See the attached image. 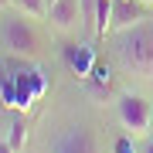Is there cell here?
I'll list each match as a JSON object with an SVG mask.
<instances>
[{
    "mask_svg": "<svg viewBox=\"0 0 153 153\" xmlns=\"http://www.w3.org/2000/svg\"><path fill=\"white\" fill-rule=\"evenodd\" d=\"M109 65L129 82H153V17L133 27L112 31L109 38Z\"/></svg>",
    "mask_w": 153,
    "mask_h": 153,
    "instance_id": "1",
    "label": "cell"
},
{
    "mask_svg": "<svg viewBox=\"0 0 153 153\" xmlns=\"http://www.w3.org/2000/svg\"><path fill=\"white\" fill-rule=\"evenodd\" d=\"M51 38L55 34L48 31L44 21H34V17L14 10H0V51L7 58L17 61H44L51 55Z\"/></svg>",
    "mask_w": 153,
    "mask_h": 153,
    "instance_id": "2",
    "label": "cell"
},
{
    "mask_svg": "<svg viewBox=\"0 0 153 153\" xmlns=\"http://www.w3.org/2000/svg\"><path fill=\"white\" fill-rule=\"evenodd\" d=\"M44 153H112V143L102 140L95 119H88V116H68V119L58 123L55 133H48Z\"/></svg>",
    "mask_w": 153,
    "mask_h": 153,
    "instance_id": "3",
    "label": "cell"
},
{
    "mask_svg": "<svg viewBox=\"0 0 153 153\" xmlns=\"http://www.w3.org/2000/svg\"><path fill=\"white\" fill-rule=\"evenodd\" d=\"M112 105V119L123 133H129L133 140H146L150 136V123H153V99H146L140 88H116V95L109 99Z\"/></svg>",
    "mask_w": 153,
    "mask_h": 153,
    "instance_id": "4",
    "label": "cell"
},
{
    "mask_svg": "<svg viewBox=\"0 0 153 153\" xmlns=\"http://www.w3.org/2000/svg\"><path fill=\"white\" fill-rule=\"evenodd\" d=\"M44 24H48V31L55 34V38H61V41L85 38V31H82V7H78V0H51Z\"/></svg>",
    "mask_w": 153,
    "mask_h": 153,
    "instance_id": "5",
    "label": "cell"
},
{
    "mask_svg": "<svg viewBox=\"0 0 153 153\" xmlns=\"http://www.w3.org/2000/svg\"><path fill=\"white\" fill-rule=\"evenodd\" d=\"M65 61H68V71H71L75 78H88V71H92L95 61H99L95 41H88V38H71V44L65 48Z\"/></svg>",
    "mask_w": 153,
    "mask_h": 153,
    "instance_id": "6",
    "label": "cell"
},
{
    "mask_svg": "<svg viewBox=\"0 0 153 153\" xmlns=\"http://www.w3.org/2000/svg\"><path fill=\"white\" fill-rule=\"evenodd\" d=\"M150 10L153 7L146 0H112V31H123V27H133V24L146 21Z\"/></svg>",
    "mask_w": 153,
    "mask_h": 153,
    "instance_id": "7",
    "label": "cell"
},
{
    "mask_svg": "<svg viewBox=\"0 0 153 153\" xmlns=\"http://www.w3.org/2000/svg\"><path fill=\"white\" fill-rule=\"evenodd\" d=\"M7 133H4V140L10 143V146L17 153H24V143H27V112H21V109H7Z\"/></svg>",
    "mask_w": 153,
    "mask_h": 153,
    "instance_id": "8",
    "label": "cell"
},
{
    "mask_svg": "<svg viewBox=\"0 0 153 153\" xmlns=\"http://www.w3.org/2000/svg\"><path fill=\"white\" fill-rule=\"evenodd\" d=\"M10 7L21 10V14H27V17H34V21H44L48 17V0H10Z\"/></svg>",
    "mask_w": 153,
    "mask_h": 153,
    "instance_id": "9",
    "label": "cell"
},
{
    "mask_svg": "<svg viewBox=\"0 0 153 153\" xmlns=\"http://www.w3.org/2000/svg\"><path fill=\"white\" fill-rule=\"evenodd\" d=\"M140 153H153V133H150L146 140H140Z\"/></svg>",
    "mask_w": 153,
    "mask_h": 153,
    "instance_id": "10",
    "label": "cell"
},
{
    "mask_svg": "<svg viewBox=\"0 0 153 153\" xmlns=\"http://www.w3.org/2000/svg\"><path fill=\"white\" fill-rule=\"evenodd\" d=\"M0 153H17V150H14V146H10V143H7L4 136H0Z\"/></svg>",
    "mask_w": 153,
    "mask_h": 153,
    "instance_id": "11",
    "label": "cell"
},
{
    "mask_svg": "<svg viewBox=\"0 0 153 153\" xmlns=\"http://www.w3.org/2000/svg\"><path fill=\"white\" fill-rule=\"evenodd\" d=\"M7 7H10V4H7V0H0V10H7Z\"/></svg>",
    "mask_w": 153,
    "mask_h": 153,
    "instance_id": "12",
    "label": "cell"
},
{
    "mask_svg": "<svg viewBox=\"0 0 153 153\" xmlns=\"http://www.w3.org/2000/svg\"><path fill=\"white\" fill-rule=\"evenodd\" d=\"M146 4H150V7H153V0H146Z\"/></svg>",
    "mask_w": 153,
    "mask_h": 153,
    "instance_id": "13",
    "label": "cell"
},
{
    "mask_svg": "<svg viewBox=\"0 0 153 153\" xmlns=\"http://www.w3.org/2000/svg\"><path fill=\"white\" fill-rule=\"evenodd\" d=\"M150 133H153V123H150Z\"/></svg>",
    "mask_w": 153,
    "mask_h": 153,
    "instance_id": "14",
    "label": "cell"
}]
</instances>
